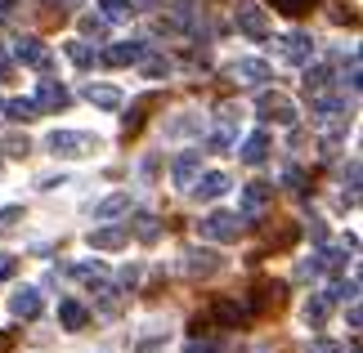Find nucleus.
Returning <instances> with one entry per match:
<instances>
[{"instance_id": "f257e3e1", "label": "nucleus", "mask_w": 363, "mask_h": 353, "mask_svg": "<svg viewBox=\"0 0 363 353\" xmlns=\"http://www.w3.org/2000/svg\"><path fill=\"white\" fill-rule=\"evenodd\" d=\"M45 148L54 152V157L77 161V157H90V152L99 148V139H94V134H81V130H54V134L45 139Z\"/></svg>"}, {"instance_id": "f03ea898", "label": "nucleus", "mask_w": 363, "mask_h": 353, "mask_svg": "<svg viewBox=\"0 0 363 353\" xmlns=\"http://www.w3.org/2000/svg\"><path fill=\"white\" fill-rule=\"evenodd\" d=\"M202 237H211V242H238L242 237V215H233V210H211V215L202 219Z\"/></svg>"}, {"instance_id": "7ed1b4c3", "label": "nucleus", "mask_w": 363, "mask_h": 353, "mask_svg": "<svg viewBox=\"0 0 363 353\" xmlns=\"http://www.w3.org/2000/svg\"><path fill=\"white\" fill-rule=\"evenodd\" d=\"M274 45H278V59L291 63V67H305L314 59V36L310 32H287V36H278Z\"/></svg>"}, {"instance_id": "20e7f679", "label": "nucleus", "mask_w": 363, "mask_h": 353, "mask_svg": "<svg viewBox=\"0 0 363 353\" xmlns=\"http://www.w3.org/2000/svg\"><path fill=\"white\" fill-rule=\"evenodd\" d=\"M256 108H260V117H264V121H278V125H296V108H291V98H283L278 90H260Z\"/></svg>"}, {"instance_id": "39448f33", "label": "nucleus", "mask_w": 363, "mask_h": 353, "mask_svg": "<svg viewBox=\"0 0 363 353\" xmlns=\"http://www.w3.org/2000/svg\"><path fill=\"white\" fill-rule=\"evenodd\" d=\"M233 23H238V32L251 36V40H264V36H269V13H264L260 5H238Z\"/></svg>"}, {"instance_id": "423d86ee", "label": "nucleus", "mask_w": 363, "mask_h": 353, "mask_svg": "<svg viewBox=\"0 0 363 353\" xmlns=\"http://www.w3.org/2000/svg\"><path fill=\"white\" fill-rule=\"evenodd\" d=\"M13 59L27 63V67H36V72H50V67H54V54H50L45 45H40L36 36H23L18 45H13Z\"/></svg>"}, {"instance_id": "0eeeda50", "label": "nucleus", "mask_w": 363, "mask_h": 353, "mask_svg": "<svg viewBox=\"0 0 363 353\" xmlns=\"http://www.w3.org/2000/svg\"><path fill=\"white\" fill-rule=\"evenodd\" d=\"M144 54H148L144 40H117V45H108V50L99 54V59H104L108 67H125V63H139Z\"/></svg>"}, {"instance_id": "6e6552de", "label": "nucleus", "mask_w": 363, "mask_h": 353, "mask_svg": "<svg viewBox=\"0 0 363 353\" xmlns=\"http://www.w3.org/2000/svg\"><path fill=\"white\" fill-rule=\"evenodd\" d=\"M40 308H45V304H40V291L36 287H18V291L9 295V313L13 318H27V322H32V318H40Z\"/></svg>"}, {"instance_id": "1a4fd4ad", "label": "nucleus", "mask_w": 363, "mask_h": 353, "mask_svg": "<svg viewBox=\"0 0 363 353\" xmlns=\"http://www.w3.org/2000/svg\"><path fill=\"white\" fill-rule=\"evenodd\" d=\"M229 76L233 81H242V86H260V81H269L274 76V67L264 63V59H238L229 67Z\"/></svg>"}, {"instance_id": "9d476101", "label": "nucleus", "mask_w": 363, "mask_h": 353, "mask_svg": "<svg viewBox=\"0 0 363 353\" xmlns=\"http://www.w3.org/2000/svg\"><path fill=\"white\" fill-rule=\"evenodd\" d=\"M125 237H130V228L125 224H104V228H90V250H117V246H125Z\"/></svg>"}, {"instance_id": "9b49d317", "label": "nucleus", "mask_w": 363, "mask_h": 353, "mask_svg": "<svg viewBox=\"0 0 363 353\" xmlns=\"http://www.w3.org/2000/svg\"><path fill=\"white\" fill-rule=\"evenodd\" d=\"M202 170V152H179L175 166H171V175H175V188H193V179H198Z\"/></svg>"}, {"instance_id": "f8f14e48", "label": "nucleus", "mask_w": 363, "mask_h": 353, "mask_svg": "<svg viewBox=\"0 0 363 353\" xmlns=\"http://www.w3.org/2000/svg\"><path fill=\"white\" fill-rule=\"evenodd\" d=\"M67 98H72V94H67L59 81H40V86H36V108L40 112H59V108H67Z\"/></svg>"}, {"instance_id": "ddd939ff", "label": "nucleus", "mask_w": 363, "mask_h": 353, "mask_svg": "<svg viewBox=\"0 0 363 353\" xmlns=\"http://www.w3.org/2000/svg\"><path fill=\"white\" fill-rule=\"evenodd\" d=\"M229 188H233V183H229V175H220V170H211V175L193 179V188H189V192H198L202 202H216V197H225Z\"/></svg>"}, {"instance_id": "4468645a", "label": "nucleus", "mask_w": 363, "mask_h": 353, "mask_svg": "<svg viewBox=\"0 0 363 353\" xmlns=\"http://www.w3.org/2000/svg\"><path fill=\"white\" fill-rule=\"evenodd\" d=\"M238 157H242L247 166H260L264 157H269V134H264V130L247 134V139H242V148H238Z\"/></svg>"}, {"instance_id": "2eb2a0df", "label": "nucleus", "mask_w": 363, "mask_h": 353, "mask_svg": "<svg viewBox=\"0 0 363 353\" xmlns=\"http://www.w3.org/2000/svg\"><path fill=\"white\" fill-rule=\"evenodd\" d=\"M184 260H189L184 268H189L193 277H211L216 268H220V255H216V250H202V246H198V250H189Z\"/></svg>"}, {"instance_id": "dca6fc26", "label": "nucleus", "mask_w": 363, "mask_h": 353, "mask_svg": "<svg viewBox=\"0 0 363 353\" xmlns=\"http://www.w3.org/2000/svg\"><path fill=\"white\" fill-rule=\"evenodd\" d=\"M206 148H211V152H229L233 148V112L229 108L220 112V125H216V134L206 139Z\"/></svg>"}, {"instance_id": "f3484780", "label": "nucleus", "mask_w": 363, "mask_h": 353, "mask_svg": "<svg viewBox=\"0 0 363 353\" xmlns=\"http://www.w3.org/2000/svg\"><path fill=\"white\" fill-rule=\"evenodd\" d=\"M247 318H251V304H242V300H220L216 304V322H225V327H238Z\"/></svg>"}, {"instance_id": "a211bd4d", "label": "nucleus", "mask_w": 363, "mask_h": 353, "mask_svg": "<svg viewBox=\"0 0 363 353\" xmlns=\"http://www.w3.org/2000/svg\"><path fill=\"white\" fill-rule=\"evenodd\" d=\"M269 183H247L242 188V215H260L264 210V202H269Z\"/></svg>"}, {"instance_id": "6ab92c4d", "label": "nucleus", "mask_w": 363, "mask_h": 353, "mask_svg": "<svg viewBox=\"0 0 363 353\" xmlns=\"http://www.w3.org/2000/svg\"><path fill=\"white\" fill-rule=\"evenodd\" d=\"M323 90H332V67L328 63H305V94H323Z\"/></svg>"}, {"instance_id": "aec40b11", "label": "nucleus", "mask_w": 363, "mask_h": 353, "mask_svg": "<svg viewBox=\"0 0 363 353\" xmlns=\"http://www.w3.org/2000/svg\"><path fill=\"white\" fill-rule=\"evenodd\" d=\"M59 322H63V331H81V327L90 322V313H86V304L63 300V304H59Z\"/></svg>"}, {"instance_id": "412c9836", "label": "nucleus", "mask_w": 363, "mask_h": 353, "mask_svg": "<svg viewBox=\"0 0 363 353\" xmlns=\"http://www.w3.org/2000/svg\"><path fill=\"white\" fill-rule=\"evenodd\" d=\"M86 98L94 108H104V112H117L121 108V90H113V86H86Z\"/></svg>"}, {"instance_id": "4be33fe9", "label": "nucleus", "mask_w": 363, "mask_h": 353, "mask_svg": "<svg viewBox=\"0 0 363 353\" xmlns=\"http://www.w3.org/2000/svg\"><path fill=\"white\" fill-rule=\"evenodd\" d=\"M0 112H5V117H9V121H36V117H40V108H36V98H9V103H5V108H0Z\"/></svg>"}, {"instance_id": "5701e85b", "label": "nucleus", "mask_w": 363, "mask_h": 353, "mask_svg": "<svg viewBox=\"0 0 363 353\" xmlns=\"http://www.w3.org/2000/svg\"><path fill=\"white\" fill-rule=\"evenodd\" d=\"M121 210H130V192H113V197H104V202L94 206V219H117Z\"/></svg>"}, {"instance_id": "b1692460", "label": "nucleus", "mask_w": 363, "mask_h": 353, "mask_svg": "<svg viewBox=\"0 0 363 353\" xmlns=\"http://www.w3.org/2000/svg\"><path fill=\"white\" fill-rule=\"evenodd\" d=\"M328 313H332V300H328V295H314V300L305 304V327H323Z\"/></svg>"}, {"instance_id": "393cba45", "label": "nucleus", "mask_w": 363, "mask_h": 353, "mask_svg": "<svg viewBox=\"0 0 363 353\" xmlns=\"http://www.w3.org/2000/svg\"><path fill=\"white\" fill-rule=\"evenodd\" d=\"M152 103H157V98H152V94H144V98H139V103H135V108H130V112H125V117H121V130H125V134H135L139 125H144V112H148Z\"/></svg>"}, {"instance_id": "a878e982", "label": "nucleus", "mask_w": 363, "mask_h": 353, "mask_svg": "<svg viewBox=\"0 0 363 353\" xmlns=\"http://www.w3.org/2000/svg\"><path fill=\"white\" fill-rule=\"evenodd\" d=\"M328 300L332 304H350V300H359V277H341V282H332V291H328Z\"/></svg>"}, {"instance_id": "bb28decb", "label": "nucleus", "mask_w": 363, "mask_h": 353, "mask_svg": "<svg viewBox=\"0 0 363 353\" xmlns=\"http://www.w3.org/2000/svg\"><path fill=\"white\" fill-rule=\"evenodd\" d=\"M283 282H260V287H256V304H251V308H269V304H278V300H283Z\"/></svg>"}, {"instance_id": "cd10ccee", "label": "nucleus", "mask_w": 363, "mask_h": 353, "mask_svg": "<svg viewBox=\"0 0 363 353\" xmlns=\"http://www.w3.org/2000/svg\"><path fill=\"white\" fill-rule=\"evenodd\" d=\"M72 277H81L86 287H104V282H108V268L104 264H72Z\"/></svg>"}, {"instance_id": "c85d7f7f", "label": "nucleus", "mask_w": 363, "mask_h": 353, "mask_svg": "<svg viewBox=\"0 0 363 353\" xmlns=\"http://www.w3.org/2000/svg\"><path fill=\"white\" fill-rule=\"evenodd\" d=\"M139 72H144L148 81H157V76L171 72V59H162V54H144V59H139Z\"/></svg>"}, {"instance_id": "c756f323", "label": "nucleus", "mask_w": 363, "mask_h": 353, "mask_svg": "<svg viewBox=\"0 0 363 353\" xmlns=\"http://www.w3.org/2000/svg\"><path fill=\"white\" fill-rule=\"evenodd\" d=\"M135 237H139V242H157V237H162V219L157 215H139L135 219Z\"/></svg>"}, {"instance_id": "7c9ffc66", "label": "nucleus", "mask_w": 363, "mask_h": 353, "mask_svg": "<svg viewBox=\"0 0 363 353\" xmlns=\"http://www.w3.org/2000/svg\"><path fill=\"white\" fill-rule=\"evenodd\" d=\"M318 268H323V273H341V268H345V246L318 250Z\"/></svg>"}, {"instance_id": "2f4dec72", "label": "nucleus", "mask_w": 363, "mask_h": 353, "mask_svg": "<svg viewBox=\"0 0 363 353\" xmlns=\"http://www.w3.org/2000/svg\"><path fill=\"white\" fill-rule=\"evenodd\" d=\"M99 295H104V300H99V313H104V318H117V313H121V291H113V287L104 282Z\"/></svg>"}, {"instance_id": "473e14b6", "label": "nucleus", "mask_w": 363, "mask_h": 353, "mask_svg": "<svg viewBox=\"0 0 363 353\" xmlns=\"http://www.w3.org/2000/svg\"><path fill=\"white\" fill-rule=\"evenodd\" d=\"M63 50H67V59H72L77 67H90V63H94V50L86 45V40H67Z\"/></svg>"}, {"instance_id": "72a5a7b5", "label": "nucleus", "mask_w": 363, "mask_h": 353, "mask_svg": "<svg viewBox=\"0 0 363 353\" xmlns=\"http://www.w3.org/2000/svg\"><path fill=\"white\" fill-rule=\"evenodd\" d=\"M81 32H86L90 40H104L108 36V18L104 13H86V18H81Z\"/></svg>"}, {"instance_id": "f704fd0d", "label": "nucleus", "mask_w": 363, "mask_h": 353, "mask_svg": "<svg viewBox=\"0 0 363 353\" xmlns=\"http://www.w3.org/2000/svg\"><path fill=\"white\" fill-rule=\"evenodd\" d=\"M283 183H287L291 192H305V188H310V175H305L301 166H287V170H283Z\"/></svg>"}, {"instance_id": "c9c22d12", "label": "nucleus", "mask_w": 363, "mask_h": 353, "mask_svg": "<svg viewBox=\"0 0 363 353\" xmlns=\"http://www.w3.org/2000/svg\"><path fill=\"white\" fill-rule=\"evenodd\" d=\"M269 5H274L278 13H305V9L314 5V0H269Z\"/></svg>"}, {"instance_id": "e433bc0d", "label": "nucleus", "mask_w": 363, "mask_h": 353, "mask_svg": "<svg viewBox=\"0 0 363 353\" xmlns=\"http://www.w3.org/2000/svg\"><path fill=\"white\" fill-rule=\"evenodd\" d=\"M104 5V18L113 23V18H125V13H130V5H125V0H99Z\"/></svg>"}, {"instance_id": "4c0bfd02", "label": "nucleus", "mask_w": 363, "mask_h": 353, "mask_svg": "<svg viewBox=\"0 0 363 353\" xmlns=\"http://www.w3.org/2000/svg\"><path fill=\"white\" fill-rule=\"evenodd\" d=\"M5 152H9V157H27L32 144H27V134H13V139H5Z\"/></svg>"}, {"instance_id": "58836bf2", "label": "nucleus", "mask_w": 363, "mask_h": 353, "mask_svg": "<svg viewBox=\"0 0 363 353\" xmlns=\"http://www.w3.org/2000/svg\"><path fill=\"white\" fill-rule=\"evenodd\" d=\"M359 76H363V72H359V54H350V67H345L341 86H350V94H354V90H359Z\"/></svg>"}, {"instance_id": "ea45409f", "label": "nucleus", "mask_w": 363, "mask_h": 353, "mask_svg": "<svg viewBox=\"0 0 363 353\" xmlns=\"http://www.w3.org/2000/svg\"><path fill=\"white\" fill-rule=\"evenodd\" d=\"M18 219H23V206H5V210H0V233H9Z\"/></svg>"}, {"instance_id": "a19ab883", "label": "nucleus", "mask_w": 363, "mask_h": 353, "mask_svg": "<svg viewBox=\"0 0 363 353\" xmlns=\"http://www.w3.org/2000/svg\"><path fill=\"white\" fill-rule=\"evenodd\" d=\"M117 282H121V287H135V282H139V264H125L117 273Z\"/></svg>"}, {"instance_id": "79ce46f5", "label": "nucleus", "mask_w": 363, "mask_h": 353, "mask_svg": "<svg viewBox=\"0 0 363 353\" xmlns=\"http://www.w3.org/2000/svg\"><path fill=\"white\" fill-rule=\"evenodd\" d=\"M296 273H301V277H318V273H323V268H318V255L301 260V268H296Z\"/></svg>"}, {"instance_id": "37998d69", "label": "nucleus", "mask_w": 363, "mask_h": 353, "mask_svg": "<svg viewBox=\"0 0 363 353\" xmlns=\"http://www.w3.org/2000/svg\"><path fill=\"white\" fill-rule=\"evenodd\" d=\"M189 353H216V340H193Z\"/></svg>"}, {"instance_id": "c03bdc74", "label": "nucleus", "mask_w": 363, "mask_h": 353, "mask_svg": "<svg viewBox=\"0 0 363 353\" xmlns=\"http://www.w3.org/2000/svg\"><path fill=\"white\" fill-rule=\"evenodd\" d=\"M310 353H341V349L332 345V340H314V345H310Z\"/></svg>"}, {"instance_id": "a18cd8bd", "label": "nucleus", "mask_w": 363, "mask_h": 353, "mask_svg": "<svg viewBox=\"0 0 363 353\" xmlns=\"http://www.w3.org/2000/svg\"><path fill=\"white\" fill-rule=\"evenodd\" d=\"M310 237H314V242H323V237H328V228H323V219H310Z\"/></svg>"}, {"instance_id": "49530a36", "label": "nucleus", "mask_w": 363, "mask_h": 353, "mask_svg": "<svg viewBox=\"0 0 363 353\" xmlns=\"http://www.w3.org/2000/svg\"><path fill=\"white\" fill-rule=\"evenodd\" d=\"M40 188H45V192L50 188H63V175H45V179H40Z\"/></svg>"}, {"instance_id": "de8ad7c7", "label": "nucleus", "mask_w": 363, "mask_h": 353, "mask_svg": "<svg viewBox=\"0 0 363 353\" xmlns=\"http://www.w3.org/2000/svg\"><path fill=\"white\" fill-rule=\"evenodd\" d=\"M13 273V255H0V282H5Z\"/></svg>"}, {"instance_id": "09e8293b", "label": "nucleus", "mask_w": 363, "mask_h": 353, "mask_svg": "<svg viewBox=\"0 0 363 353\" xmlns=\"http://www.w3.org/2000/svg\"><path fill=\"white\" fill-rule=\"evenodd\" d=\"M345 318H350V327L359 331V322H363V313H359V304H354V300H350V313H345Z\"/></svg>"}, {"instance_id": "8fccbe9b", "label": "nucleus", "mask_w": 363, "mask_h": 353, "mask_svg": "<svg viewBox=\"0 0 363 353\" xmlns=\"http://www.w3.org/2000/svg\"><path fill=\"white\" fill-rule=\"evenodd\" d=\"M13 13V0H0V18H9Z\"/></svg>"}, {"instance_id": "3c124183", "label": "nucleus", "mask_w": 363, "mask_h": 353, "mask_svg": "<svg viewBox=\"0 0 363 353\" xmlns=\"http://www.w3.org/2000/svg\"><path fill=\"white\" fill-rule=\"evenodd\" d=\"M5 349H9V335H5V331H0V353H5Z\"/></svg>"}, {"instance_id": "603ef678", "label": "nucleus", "mask_w": 363, "mask_h": 353, "mask_svg": "<svg viewBox=\"0 0 363 353\" xmlns=\"http://www.w3.org/2000/svg\"><path fill=\"white\" fill-rule=\"evenodd\" d=\"M139 5H157V0H139Z\"/></svg>"}, {"instance_id": "864d4df0", "label": "nucleus", "mask_w": 363, "mask_h": 353, "mask_svg": "<svg viewBox=\"0 0 363 353\" xmlns=\"http://www.w3.org/2000/svg\"><path fill=\"white\" fill-rule=\"evenodd\" d=\"M350 353H359V349H350Z\"/></svg>"}, {"instance_id": "5fc2aeb1", "label": "nucleus", "mask_w": 363, "mask_h": 353, "mask_svg": "<svg viewBox=\"0 0 363 353\" xmlns=\"http://www.w3.org/2000/svg\"><path fill=\"white\" fill-rule=\"evenodd\" d=\"M0 108H5V103H0Z\"/></svg>"}]
</instances>
